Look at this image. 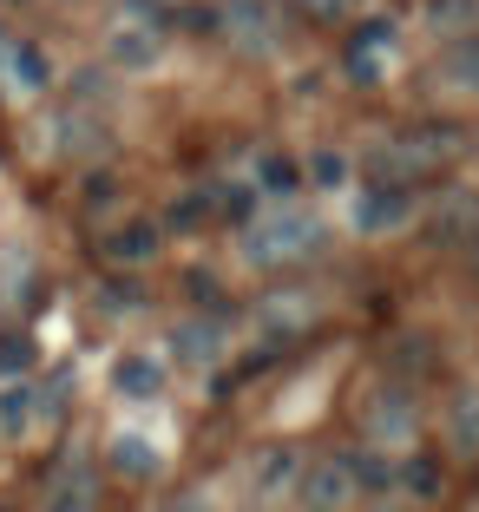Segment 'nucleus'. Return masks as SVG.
<instances>
[{
    "label": "nucleus",
    "mask_w": 479,
    "mask_h": 512,
    "mask_svg": "<svg viewBox=\"0 0 479 512\" xmlns=\"http://www.w3.org/2000/svg\"><path fill=\"white\" fill-rule=\"evenodd\" d=\"M309 309H315L309 296H270L263 309H256V316H263V329H270V335H276V329H283V335H296V329H309V322H302Z\"/></svg>",
    "instance_id": "obj_19"
},
{
    "label": "nucleus",
    "mask_w": 479,
    "mask_h": 512,
    "mask_svg": "<svg viewBox=\"0 0 479 512\" xmlns=\"http://www.w3.org/2000/svg\"><path fill=\"white\" fill-rule=\"evenodd\" d=\"M302 20H315V27H335V20H348L361 7V0H289Z\"/></svg>",
    "instance_id": "obj_24"
},
{
    "label": "nucleus",
    "mask_w": 479,
    "mask_h": 512,
    "mask_svg": "<svg viewBox=\"0 0 479 512\" xmlns=\"http://www.w3.org/2000/svg\"><path fill=\"white\" fill-rule=\"evenodd\" d=\"M388 53H394V27L388 20H361L348 53H342V73L355 79V86H375V79L388 73Z\"/></svg>",
    "instance_id": "obj_8"
},
{
    "label": "nucleus",
    "mask_w": 479,
    "mask_h": 512,
    "mask_svg": "<svg viewBox=\"0 0 479 512\" xmlns=\"http://www.w3.org/2000/svg\"><path fill=\"white\" fill-rule=\"evenodd\" d=\"M105 60L119 66V73H151V66L165 60V27L151 14V0H132V7L105 27Z\"/></svg>",
    "instance_id": "obj_2"
},
{
    "label": "nucleus",
    "mask_w": 479,
    "mask_h": 512,
    "mask_svg": "<svg viewBox=\"0 0 479 512\" xmlns=\"http://www.w3.org/2000/svg\"><path fill=\"white\" fill-rule=\"evenodd\" d=\"M33 421H40V388H33L27 375L0 381V434H7V440H27Z\"/></svg>",
    "instance_id": "obj_15"
},
{
    "label": "nucleus",
    "mask_w": 479,
    "mask_h": 512,
    "mask_svg": "<svg viewBox=\"0 0 479 512\" xmlns=\"http://www.w3.org/2000/svg\"><path fill=\"white\" fill-rule=\"evenodd\" d=\"M158 243H165V230H158V224H145V217H119V224L99 237V256L112 263V270H138V263L158 256Z\"/></svg>",
    "instance_id": "obj_9"
},
{
    "label": "nucleus",
    "mask_w": 479,
    "mask_h": 512,
    "mask_svg": "<svg viewBox=\"0 0 479 512\" xmlns=\"http://www.w3.org/2000/svg\"><path fill=\"white\" fill-rule=\"evenodd\" d=\"M224 342H230V329L217 316H191V322H178V335H171V348H178L184 368H210L217 355H224Z\"/></svg>",
    "instance_id": "obj_12"
},
{
    "label": "nucleus",
    "mask_w": 479,
    "mask_h": 512,
    "mask_svg": "<svg viewBox=\"0 0 479 512\" xmlns=\"http://www.w3.org/2000/svg\"><path fill=\"white\" fill-rule=\"evenodd\" d=\"M322 237L329 230L309 204H263L250 224H237V256L250 270H289V263L322 250Z\"/></svg>",
    "instance_id": "obj_1"
},
{
    "label": "nucleus",
    "mask_w": 479,
    "mask_h": 512,
    "mask_svg": "<svg viewBox=\"0 0 479 512\" xmlns=\"http://www.w3.org/2000/svg\"><path fill=\"white\" fill-rule=\"evenodd\" d=\"M296 493H302V506H309V512H348V506H355V493H361L355 453H322L315 467H302Z\"/></svg>",
    "instance_id": "obj_4"
},
{
    "label": "nucleus",
    "mask_w": 479,
    "mask_h": 512,
    "mask_svg": "<svg viewBox=\"0 0 479 512\" xmlns=\"http://www.w3.org/2000/svg\"><path fill=\"white\" fill-rule=\"evenodd\" d=\"M105 460H112V473H125V480H151V473L165 467V447H158V440H145L138 427H125V434H112Z\"/></svg>",
    "instance_id": "obj_13"
},
{
    "label": "nucleus",
    "mask_w": 479,
    "mask_h": 512,
    "mask_svg": "<svg viewBox=\"0 0 479 512\" xmlns=\"http://www.w3.org/2000/svg\"><path fill=\"white\" fill-rule=\"evenodd\" d=\"M250 178H256V191H289V184H296L302 171H296V158H276V151H270V158H263V165H256Z\"/></svg>",
    "instance_id": "obj_22"
},
{
    "label": "nucleus",
    "mask_w": 479,
    "mask_h": 512,
    "mask_svg": "<svg viewBox=\"0 0 479 512\" xmlns=\"http://www.w3.org/2000/svg\"><path fill=\"white\" fill-rule=\"evenodd\" d=\"M407 217H414V204H407L401 184H368V191H355V204H348V230H355V237H388Z\"/></svg>",
    "instance_id": "obj_6"
},
{
    "label": "nucleus",
    "mask_w": 479,
    "mask_h": 512,
    "mask_svg": "<svg viewBox=\"0 0 479 512\" xmlns=\"http://www.w3.org/2000/svg\"><path fill=\"white\" fill-rule=\"evenodd\" d=\"M296 480H302V460L289 447H263L250 460V499L256 506H276L283 493H296Z\"/></svg>",
    "instance_id": "obj_11"
},
{
    "label": "nucleus",
    "mask_w": 479,
    "mask_h": 512,
    "mask_svg": "<svg viewBox=\"0 0 479 512\" xmlns=\"http://www.w3.org/2000/svg\"><path fill=\"white\" fill-rule=\"evenodd\" d=\"M165 512H217V506H210V499L204 493H178V499H171V506Z\"/></svg>",
    "instance_id": "obj_25"
},
{
    "label": "nucleus",
    "mask_w": 479,
    "mask_h": 512,
    "mask_svg": "<svg viewBox=\"0 0 479 512\" xmlns=\"http://www.w3.org/2000/svg\"><path fill=\"white\" fill-rule=\"evenodd\" d=\"M420 414H414V394L401 388V381H381L368 401H361V434H368V447L375 453H401L407 440H414Z\"/></svg>",
    "instance_id": "obj_3"
},
{
    "label": "nucleus",
    "mask_w": 479,
    "mask_h": 512,
    "mask_svg": "<svg viewBox=\"0 0 479 512\" xmlns=\"http://www.w3.org/2000/svg\"><path fill=\"white\" fill-rule=\"evenodd\" d=\"M0 73H7L14 92H46L53 86V66H46V53L33 40H7L0 46Z\"/></svg>",
    "instance_id": "obj_14"
},
{
    "label": "nucleus",
    "mask_w": 479,
    "mask_h": 512,
    "mask_svg": "<svg viewBox=\"0 0 479 512\" xmlns=\"http://www.w3.org/2000/svg\"><path fill=\"white\" fill-rule=\"evenodd\" d=\"M27 368H33V342L20 329H7V335H0V375L14 381V375H27Z\"/></svg>",
    "instance_id": "obj_21"
},
{
    "label": "nucleus",
    "mask_w": 479,
    "mask_h": 512,
    "mask_svg": "<svg viewBox=\"0 0 479 512\" xmlns=\"http://www.w3.org/2000/svg\"><path fill=\"white\" fill-rule=\"evenodd\" d=\"M204 217H210V197H204V191H184V197H171L165 230H197Z\"/></svg>",
    "instance_id": "obj_20"
},
{
    "label": "nucleus",
    "mask_w": 479,
    "mask_h": 512,
    "mask_svg": "<svg viewBox=\"0 0 479 512\" xmlns=\"http://www.w3.org/2000/svg\"><path fill=\"white\" fill-rule=\"evenodd\" d=\"M447 447L460 460H479V388H460L447 401Z\"/></svg>",
    "instance_id": "obj_16"
},
{
    "label": "nucleus",
    "mask_w": 479,
    "mask_h": 512,
    "mask_svg": "<svg viewBox=\"0 0 479 512\" xmlns=\"http://www.w3.org/2000/svg\"><path fill=\"white\" fill-rule=\"evenodd\" d=\"M112 394L119 401H158L165 394V355H151V348H132L112 362Z\"/></svg>",
    "instance_id": "obj_10"
},
{
    "label": "nucleus",
    "mask_w": 479,
    "mask_h": 512,
    "mask_svg": "<svg viewBox=\"0 0 479 512\" xmlns=\"http://www.w3.org/2000/svg\"><path fill=\"white\" fill-rule=\"evenodd\" d=\"M217 33H224L237 53H276L283 20H276L270 0H224V7H217Z\"/></svg>",
    "instance_id": "obj_5"
},
{
    "label": "nucleus",
    "mask_w": 479,
    "mask_h": 512,
    "mask_svg": "<svg viewBox=\"0 0 479 512\" xmlns=\"http://www.w3.org/2000/svg\"><path fill=\"white\" fill-rule=\"evenodd\" d=\"M309 184L342 191V184H348V158H342V151H315V158H309Z\"/></svg>",
    "instance_id": "obj_23"
},
{
    "label": "nucleus",
    "mask_w": 479,
    "mask_h": 512,
    "mask_svg": "<svg viewBox=\"0 0 479 512\" xmlns=\"http://www.w3.org/2000/svg\"><path fill=\"white\" fill-rule=\"evenodd\" d=\"M427 27L447 40H473L479 33V0H427Z\"/></svg>",
    "instance_id": "obj_18"
},
{
    "label": "nucleus",
    "mask_w": 479,
    "mask_h": 512,
    "mask_svg": "<svg viewBox=\"0 0 479 512\" xmlns=\"http://www.w3.org/2000/svg\"><path fill=\"white\" fill-rule=\"evenodd\" d=\"M46 512H99V467L86 453H66L46 473Z\"/></svg>",
    "instance_id": "obj_7"
},
{
    "label": "nucleus",
    "mask_w": 479,
    "mask_h": 512,
    "mask_svg": "<svg viewBox=\"0 0 479 512\" xmlns=\"http://www.w3.org/2000/svg\"><path fill=\"white\" fill-rule=\"evenodd\" d=\"M440 86L447 92H460V99H479V33L473 40H453L447 46V60H440Z\"/></svg>",
    "instance_id": "obj_17"
}]
</instances>
